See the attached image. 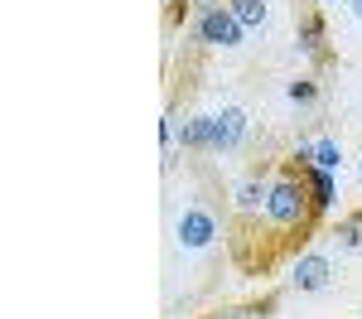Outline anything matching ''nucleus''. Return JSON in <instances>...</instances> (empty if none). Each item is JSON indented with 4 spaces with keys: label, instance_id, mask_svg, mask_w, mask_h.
<instances>
[{
    "label": "nucleus",
    "instance_id": "f257e3e1",
    "mask_svg": "<svg viewBox=\"0 0 362 319\" xmlns=\"http://www.w3.org/2000/svg\"><path fill=\"white\" fill-rule=\"evenodd\" d=\"M266 228L276 232H295L309 223V179L295 170H276L271 174V199H266Z\"/></svg>",
    "mask_w": 362,
    "mask_h": 319
},
{
    "label": "nucleus",
    "instance_id": "f03ea898",
    "mask_svg": "<svg viewBox=\"0 0 362 319\" xmlns=\"http://www.w3.org/2000/svg\"><path fill=\"white\" fill-rule=\"evenodd\" d=\"M218 232H223V223H218L213 208H203V203H184L179 218H174V247L194 257V252H208V247L218 242Z\"/></svg>",
    "mask_w": 362,
    "mask_h": 319
},
{
    "label": "nucleus",
    "instance_id": "7ed1b4c3",
    "mask_svg": "<svg viewBox=\"0 0 362 319\" xmlns=\"http://www.w3.org/2000/svg\"><path fill=\"white\" fill-rule=\"evenodd\" d=\"M194 39L203 44V49H223V54H232V49H242V44H247V29L232 20V10H227V5H213V10L194 15Z\"/></svg>",
    "mask_w": 362,
    "mask_h": 319
},
{
    "label": "nucleus",
    "instance_id": "20e7f679",
    "mask_svg": "<svg viewBox=\"0 0 362 319\" xmlns=\"http://www.w3.org/2000/svg\"><path fill=\"white\" fill-rule=\"evenodd\" d=\"M285 286L295 290V295H319V290H329L334 286V261H329V252H305V257H295Z\"/></svg>",
    "mask_w": 362,
    "mask_h": 319
},
{
    "label": "nucleus",
    "instance_id": "39448f33",
    "mask_svg": "<svg viewBox=\"0 0 362 319\" xmlns=\"http://www.w3.org/2000/svg\"><path fill=\"white\" fill-rule=\"evenodd\" d=\"M251 136L247 107H218L213 112V155H237Z\"/></svg>",
    "mask_w": 362,
    "mask_h": 319
},
{
    "label": "nucleus",
    "instance_id": "423d86ee",
    "mask_svg": "<svg viewBox=\"0 0 362 319\" xmlns=\"http://www.w3.org/2000/svg\"><path fill=\"white\" fill-rule=\"evenodd\" d=\"M266 199H271V174L266 170H251L232 184V213L237 218H261L266 213Z\"/></svg>",
    "mask_w": 362,
    "mask_h": 319
},
{
    "label": "nucleus",
    "instance_id": "0eeeda50",
    "mask_svg": "<svg viewBox=\"0 0 362 319\" xmlns=\"http://www.w3.org/2000/svg\"><path fill=\"white\" fill-rule=\"evenodd\" d=\"M295 54L314 58V63H324V58H329V25H324V15H319V10L300 15V25H295Z\"/></svg>",
    "mask_w": 362,
    "mask_h": 319
},
{
    "label": "nucleus",
    "instance_id": "6e6552de",
    "mask_svg": "<svg viewBox=\"0 0 362 319\" xmlns=\"http://www.w3.org/2000/svg\"><path fill=\"white\" fill-rule=\"evenodd\" d=\"M300 174L309 179V223H314V218H329L334 203H338V174L319 170V165H309V170H300Z\"/></svg>",
    "mask_w": 362,
    "mask_h": 319
},
{
    "label": "nucleus",
    "instance_id": "1a4fd4ad",
    "mask_svg": "<svg viewBox=\"0 0 362 319\" xmlns=\"http://www.w3.org/2000/svg\"><path fill=\"white\" fill-rule=\"evenodd\" d=\"M179 145H184L189 155H213V112L189 116L184 131H179Z\"/></svg>",
    "mask_w": 362,
    "mask_h": 319
},
{
    "label": "nucleus",
    "instance_id": "9d476101",
    "mask_svg": "<svg viewBox=\"0 0 362 319\" xmlns=\"http://www.w3.org/2000/svg\"><path fill=\"white\" fill-rule=\"evenodd\" d=\"M223 5L232 10V20L247 29V34L266 29V20H271V0H223Z\"/></svg>",
    "mask_w": 362,
    "mask_h": 319
},
{
    "label": "nucleus",
    "instance_id": "9b49d317",
    "mask_svg": "<svg viewBox=\"0 0 362 319\" xmlns=\"http://www.w3.org/2000/svg\"><path fill=\"white\" fill-rule=\"evenodd\" d=\"M329 242H334L338 257H348V252H362V213H353V218H343L334 232H329Z\"/></svg>",
    "mask_w": 362,
    "mask_h": 319
},
{
    "label": "nucleus",
    "instance_id": "f8f14e48",
    "mask_svg": "<svg viewBox=\"0 0 362 319\" xmlns=\"http://www.w3.org/2000/svg\"><path fill=\"white\" fill-rule=\"evenodd\" d=\"M314 165L329 170V174H338L343 170V145H338L334 136H319V141H314Z\"/></svg>",
    "mask_w": 362,
    "mask_h": 319
},
{
    "label": "nucleus",
    "instance_id": "ddd939ff",
    "mask_svg": "<svg viewBox=\"0 0 362 319\" xmlns=\"http://www.w3.org/2000/svg\"><path fill=\"white\" fill-rule=\"evenodd\" d=\"M285 97H290L295 107H314V102H319V78H309V73L290 78V83H285Z\"/></svg>",
    "mask_w": 362,
    "mask_h": 319
},
{
    "label": "nucleus",
    "instance_id": "4468645a",
    "mask_svg": "<svg viewBox=\"0 0 362 319\" xmlns=\"http://www.w3.org/2000/svg\"><path fill=\"white\" fill-rule=\"evenodd\" d=\"M213 319H251V310H223V315H213Z\"/></svg>",
    "mask_w": 362,
    "mask_h": 319
},
{
    "label": "nucleus",
    "instance_id": "2eb2a0df",
    "mask_svg": "<svg viewBox=\"0 0 362 319\" xmlns=\"http://www.w3.org/2000/svg\"><path fill=\"white\" fill-rule=\"evenodd\" d=\"M343 5L353 10V20H358V25H362V0H343Z\"/></svg>",
    "mask_w": 362,
    "mask_h": 319
},
{
    "label": "nucleus",
    "instance_id": "dca6fc26",
    "mask_svg": "<svg viewBox=\"0 0 362 319\" xmlns=\"http://www.w3.org/2000/svg\"><path fill=\"white\" fill-rule=\"evenodd\" d=\"M329 5H334V0H329Z\"/></svg>",
    "mask_w": 362,
    "mask_h": 319
}]
</instances>
